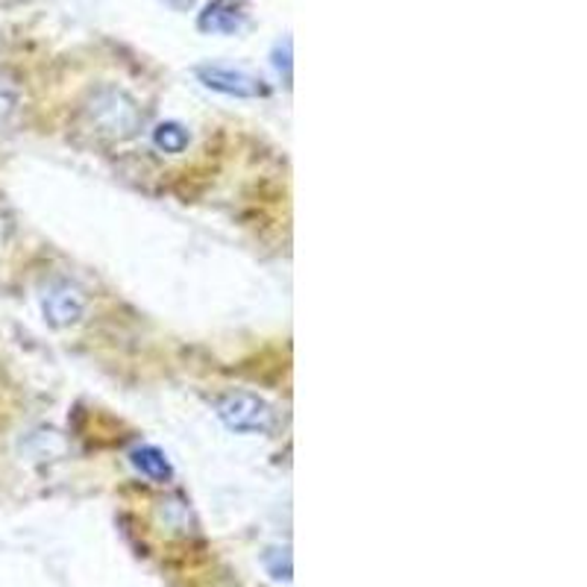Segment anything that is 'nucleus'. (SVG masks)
Returning a JSON list of instances; mask_svg holds the SVG:
<instances>
[{
	"label": "nucleus",
	"mask_w": 587,
	"mask_h": 587,
	"mask_svg": "<svg viewBox=\"0 0 587 587\" xmlns=\"http://www.w3.org/2000/svg\"><path fill=\"white\" fill-rule=\"evenodd\" d=\"M200 26L206 30V33L229 35V33H236L238 26H241V15H238L236 7H229V3L218 0V3L206 7V12H203V18H200Z\"/></svg>",
	"instance_id": "obj_5"
},
{
	"label": "nucleus",
	"mask_w": 587,
	"mask_h": 587,
	"mask_svg": "<svg viewBox=\"0 0 587 587\" xmlns=\"http://www.w3.org/2000/svg\"><path fill=\"white\" fill-rule=\"evenodd\" d=\"M42 312L44 320L53 329H65V326L79 324V317L86 315V294L70 285V282H53L42 294Z\"/></svg>",
	"instance_id": "obj_3"
},
{
	"label": "nucleus",
	"mask_w": 587,
	"mask_h": 587,
	"mask_svg": "<svg viewBox=\"0 0 587 587\" xmlns=\"http://www.w3.org/2000/svg\"><path fill=\"white\" fill-rule=\"evenodd\" d=\"M220 421L227 423V430L241 432V435H262L273 426L271 405L259 400L256 394H227L218 403Z\"/></svg>",
	"instance_id": "obj_2"
},
{
	"label": "nucleus",
	"mask_w": 587,
	"mask_h": 587,
	"mask_svg": "<svg viewBox=\"0 0 587 587\" xmlns=\"http://www.w3.org/2000/svg\"><path fill=\"white\" fill-rule=\"evenodd\" d=\"M91 123L97 132H104L109 139H127L139 127V109L130 97L121 91H100L95 95L91 106H88Z\"/></svg>",
	"instance_id": "obj_1"
},
{
	"label": "nucleus",
	"mask_w": 587,
	"mask_h": 587,
	"mask_svg": "<svg viewBox=\"0 0 587 587\" xmlns=\"http://www.w3.org/2000/svg\"><path fill=\"white\" fill-rule=\"evenodd\" d=\"M200 79L209 88L220 91V95L232 97H262L268 88L262 86V79L247 74V70H232L220 68V65H211V68H200Z\"/></svg>",
	"instance_id": "obj_4"
},
{
	"label": "nucleus",
	"mask_w": 587,
	"mask_h": 587,
	"mask_svg": "<svg viewBox=\"0 0 587 587\" xmlns=\"http://www.w3.org/2000/svg\"><path fill=\"white\" fill-rule=\"evenodd\" d=\"M156 148L165 153H183L188 148V132L180 123H162L156 130Z\"/></svg>",
	"instance_id": "obj_7"
},
{
	"label": "nucleus",
	"mask_w": 587,
	"mask_h": 587,
	"mask_svg": "<svg viewBox=\"0 0 587 587\" xmlns=\"http://www.w3.org/2000/svg\"><path fill=\"white\" fill-rule=\"evenodd\" d=\"M132 465H135V470H139L141 476H148L150 482H159L165 485L167 479H171V465H167V458L159 453L156 447H141L132 453Z\"/></svg>",
	"instance_id": "obj_6"
}]
</instances>
